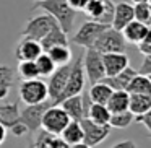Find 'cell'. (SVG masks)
I'll return each instance as SVG.
<instances>
[{
	"label": "cell",
	"mask_w": 151,
	"mask_h": 148,
	"mask_svg": "<svg viewBox=\"0 0 151 148\" xmlns=\"http://www.w3.org/2000/svg\"><path fill=\"white\" fill-rule=\"evenodd\" d=\"M83 70H85V77H88L91 85L101 82L106 77L104 65H102V54L98 52L94 47H88L83 52Z\"/></svg>",
	"instance_id": "obj_6"
},
{
	"label": "cell",
	"mask_w": 151,
	"mask_h": 148,
	"mask_svg": "<svg viewBox=\"0 0 151 148\" xmlns=\"http://www.w3.org/2000/svg\"><path fill=\"white\" fill-rule=\"evenodd\" d=\"M111 148H138V145L133 140H122V142H117L115 145H112Z\"/></svg>",
	"instance_id": "obj_41"
},
{
	"label": "cell",
	"mask_w": 151,
	"mask_h": 148,
	"mask_svg": "<svg viewBox=\"0 0 151 148\" xmlns=\"http://www.w3.org/2000/svg\"><path fill=\"white\" fill-rule=\"evenodd\" d=\"M34 64H36V69H37L39 77H49L50 73L55 70V67H57L55 64L52 62V59H50L46 52L41 54V56L34 60Z\"/></svg>",
	"instance_id": "obj_30"
},
{
	"label": "cell",
	"mask_w": 151,
	"mask_h": 148,
	"mask_svg": "<svg viewBox=\"0 0 151 148\" xmlns=\"http://www.w3.org/2000/svg\"><path fill=\"white\" fill-rule=\"evenodd\" d=\"M8 130H10L12 135H15V137H23V135L29 134V132H28V127L21 121H17L13 125H10V127H8Z\"/></svg>",
	"instance_id": "obj_36"
},
{
	"label": "cell",
	"mask_w": 151,
	"mask_h": 148,
	"mask_svg": "<svg viewBox=\"0 0 151 148\" xmlns=\"http://www.w3.org/2000/svg\"><path fill=\"white\" fill-rule=\"evenodd\" d=\"M133 4H138V2H150V0H132Z\"/></svg>",
	"instance_id": "obj_44"
},
{
	"label": "cell",
	"mask_w": 151,
	"mask_h": 148,
	"mask_svg": "<svg viewBox=\"0 0 151 148\" xmlns=\"http://www.w3.org/2000/svg\"><path fill=\"white\" fill-rule=\"evenodd\" d=\"M128 111L133 116L151 111V95H130L128 93Z\"/></svg>",
	"instance_id": "obj_21"
},
{
	"label": "cell",
	"mask_w": 151,
	"mask_h": 148,
	"mask_svg": "<svg viewBox=\"0 0 151 148\" xmlns=\"http://www.w3.org/2000/svg\"><path fill=\"white\" fill-rule=\"evenodd\" d=\"M138 75H145V77H150L151 75V56H145L143 64L140 65V69L137 70Z\"/></svg>",
	"instance_id": "obj_38"
},
{
	"label": "cell",
	"mask_w": 151,
	"mask_h": 148,
	"mask_svg": "<svg viewBox=\"0 0 151 148\" xmlns=\"http://www.w3.org/2000/svg\"><path fill=\"white\" fill-rule=\"evenodd\" d=\"M114 7H115V4L112 2V0H104V13H102V18H101L99 23L109 25V26H111L112 15H114Z\"/></svg>",
	"instance_id": "obj_33"
},
{
	"label": "cell",
	"mask_w": 151,
	"mask_h": 148,
	"mask_svg": "<svg viewBox=\"0 0 151 148\" xmlns=\"http://www.w3.org/2000/svg\"><path fill=\"white\" fill-rule=\"evenodd\" d=\"M68 148H91V147H88V145H85L81 142V143H76V145H70Z\"/></svg>",
	"instance_id": "obj_43"
},
{
	"label": "cell",
	"mask_w": 151,
	"mask_h": 148,
	"mask_svg": "<svg viewBox=\"0 0 151 148\" xmlns=\"http://www.w3.org/2000/svg\"><path fill=\"white\" fill-rule=\"evenodd\" d=\"M59 106L67 112V116L70 117V121H81L83 117H86L85 101H83V96L81 95L70 96V98L60 101Z\"/></svg>",
	"instance_id": "obj_15"
},
{
	"label": "cell",
	"mask_w": 151,
	"mask_h": 148,
	"mask_svg": "<svg viewBox=\"0 0 151 148\" xmlns=\"http://www.w3.org/2000/svg\"><path fill=\"white\" fill-rule=\"evenodd\" d=\"M13 80H15V70L12 69V67L0 65V82L13 85Z\"/></svg>",
	"instance_id": "obj_34"
},
{
	"label": "cell",
	"mask_w": 151,
	"mask_h": 148,
	"mask_svg": "<svg viewBox=\"0 0 151 148\" xmlns=\"http://www.w3.org/2000/svg\"><path fill=\"white\" fill-rule=\"evenodd\" d=\"M150 31H151L150 25H145V23H140V21H137V20H132L120 33H122V36H124L125 43L138 44Z\"/></svg>",
	"instance_id": "obj_16"
},
{
	"label": "cell",
	"mask_w": 151,
	"mask_h": 148,
	"mask_svg": "<svg viewBox=\"0 0 151 148\" xmlns=\"http://www.w3.org/2000/svg\"><path fill=\"white\" fill-rule=\"evenodd\" d=\"M67 4H68V7L73 8L75 12H83L85 5L88 4V0H67Z\"/></svg>",
	"instance_id": "obj_40"
},
{
	"label": "cell",
	"mask_w": 151,
	"mask_h": 148,
	"mask_svg": "<svg viewBox=\"0 0 151 148\" xmlns=\"http://www.w3.org/2000/svg\"><path fill=\"white\" fill-rule=\"evenodd\" d=\"M17 72H18V75H20L23 80L39 78V73H37V69H36L34 60H21V62L18 64Z\"/></svg>",
	"instance_id": "obj_31"
},
{
	"label": "cell",
	"mask_w": 151,
	"mask_h": 148,
	"mask_svg": "<svg viewBox=\"0 0 151 148\" xmlns=\"http://www.w3.org/2000/svg\"><path fill=\"white\" fill-rule=\"evenodd\" d=\"M132 20H133V5L128 4V2H119V4H115L111 28H114L117 31H122Z\"/></svg>",
	"instance_id": "obj_13"
},
{
	"label": "cell",
	"mask_w": 151,
	"mask_h": 148,
	"mask_svg": "<svg viewBox=\"0 0 151 148\" xmlns=\"http://www.w3.org/2000/svg\"><path fill=\"white\" fill-rule=\"evenodd\" d=\"M133 121H135V116L130 111L115 112V114H111L109 125H111V129H127L133 124Z\"/></svg>",
	"instance_id": "obj_27"
},
{
	"label": "cell",
	"mask_w": 151,
	"mask_h": 148,
	"mask_svg": "<svg viewBox=\"0 0 151 148\" xmlns=\"http://www.w3.org/2000/svg\"><path fill=\"white\" fill-rule=\"evenodd\" d=\"M135 75H137V70L132 69V67L128 65V67H125L122 72H119L117 75H114V77H104L101 82L106 83V85H107L112 91H115V90H125V91H127L128 83L132 82V78H133Z\"/></svg>",
	"instance_id": "obj_17"
},
{
	"label": "cell",
	"mask_w": 151,
	"mask_h": 148,
	"mask_svg": "<svg viewBox=\"0 0 151 148\" xmlns=\"http://www.w3.org/2000/svg\"><path fill=\"white\" fill-rule=\"evenodd\" d=\"M70 67H72V62L65 64V65H60V67H55V70L49 75L47 95H49V99L52 103L62 95L63 88H65L67 78H68V73H70Z\"/></svg>",
	"instance_id": "obj_11"
},
{
	"label": "cell",
	"mask_w": 151,
	"mask_h": 148,
	"mask_svg": "<svg viewBox=\"0 0 151 148\" xmlns=\"http://www.w3.org/2000/svg\"><path fill=\"white\" fill-rule=\"evenodd\" d=\"M128 56L125 52H111V54H102V65H104L106 77H114L119 72L128 67Z\"/></svg>",
	"instance_id": "obj_12"
},
{
	"label": "cell",
	"mask_w": 151,
	"mask_h": 148,
	"mask_svg": "<svg viewBox=\"0 0 151 148\" xmlns=\"http://www.w3.org/2000/svg\"><path fill=\"white\" fill-rule=\"evenodd\" d=\"M46 54L52 59V62L57 67L72 62V49L68 46H54L49 51H46Z\"/></svg>",
	"instance_id": "obj_26"
},
{
	"label": "cell",
	"mask_w": 151,
	"mask_h": 148,
	"mask_svg": "<svg viewBox=\"0 0 151 148\" xmlns=\"http://www.w3.org/2000/svg\"><path fill=\"white\" fill-rule=\"evenodd\" d=\"M83 12L86 13L88 20L99 23L102 18V13H104V0H88V4L85 5Z\"/></svg>",
	"instance_id": "obj_28"
},
{
	"label": "cell",
	"mask_w": 151,
	"mask_h": 148,
	"mask_svg": "<svg viewBox=\"0 0 151 148\" xmlns=\"http://www.w3.org/2000/svg\"><path fill=\"white\" fill-rule=\"evenodd\" d=\"M39 44H41L42 52L49 51L50 47H54V46H68V34L63 33L59 25H55V26L39 41Z\"/></svg>",
	"instance_id": "obj_18"
},
{
	"label": "cell",
	"mask_w": 151,
	"mask_h": 148,
	"mask_svg": "<svg viewBox=\"0 0 151 148\" xmlns=\"http://www.w3.org/2000/svg\"><path fill=\"white\" fill-rule=\"evenodd\" d=\"M83 88H85V70H83V54H80L75 60H72L70 73H68V78H67V83H65V88H63L62 95L52 104L57 106L60 101L70 98V96L81 95Z\"/></svg>",
	"instance_id": "obj_2"
},
{
	"label": "cell",
	"mask_w": 151,
	"mask_h": 148,
	"mask_svg": "<svg viewBox=\"0 0 151 148\" xmlns=\"http://www.w3.org/2000/svg\"><path fill=\"white\" fill-rule=\"evenodd\" d=\"M80 125H81L83 130V143L88 145V147H96V145L102 143L106 138L111 134V125H99L94 124L93 121H89L88 117H83L80 121Z\"/></svg>",
	"instance_id": "obj_10"
},
{
	"label": "cell",
	"mask_w": 151,
	"mask_h": 148,
	"mask_svg": "<svg viewBox=\"0 0 151 148\" xmlns=\"http://www.w3.org/2000/svg\"><path fill=\"white\" fill-rule=\"evenodd\" d=\"M109 25H102V23H98V21H93V20H86L81 26L78 28L75 34L72 38V43L76 44V46H81L85 49L88 47H93L94 41L99 38V34L107 28Z\"/></svg>",
	"instance_id": "obj_8"
},
{
	"label": "cell",
	"mask_w": 151,
	"mask_h": 148,
	"mask_svg": "<svg viewBox=\"0 0 151 148\" xmlns=\"http://www.w3.org/2000/svg\"><path fill=\"white\" fill-rule=\"evenodd\" d=\"M5 138H7V129L4 124H0V145L5 142Z\"/></svg>",
	"instance_id": "obj_42"
},
{
	"label": "cell",
	"mask_w": 151,
	"mask_h": 148,
	"mask_svg": "<svg viewBox=\"0 0 151 148\" xmlns=\"http://www.w3.org/2000/svg\"><path fill=\"white\" fill-rule=\"evenodd\" d=\"M50 106H52V101H50V99H46V101H42V103L29 104L24 109H21L20 111V121L28 127V132L36 134V132L39 130L44 112H46L47 108H50Z\"/></svg>",
	"instance_id": "obj_9"
},
{
	"label": "cell",
	"mask_w": 151,
	"mask_h": 148,
	"mask_svg": "<svg viewBox=\"0 0 151 148\" xmlns=\"http://www.w3.org/2000/svg\"><path fill=\"white\" fill-rule=\"evenodd\" d=\"M52 138V135L47 134L46 130L39 129L36 132V137L29 142V147L28 148H49V140Z\"/></svg>",
	"instance_id": "obj_32"
},
{
	"label": "cell",
	"mask_w": 151,
	"mask_h": 148,
	"mask_svg": "<svg viewBox=\"0 0 151 148\" xmlns=\"http://www.w3.org/2000/svg\"><path fill=\"white\" fill-rule=\"evenodd\" d=\"M111 93H112V90L109 88L106 83L98 82V83H94V85H91V88H89V91H88V99H89V103L106 106L107 99L111 98Z\"/></svg>",
	"instance_id": "obj_23"
},
{
	"label": "cell",
	"mask_w": 151,
	"mask_h": 148,
	"mask_svg": "<svg viewBox=\"0 0 151 148\" xmlns=\"http://www.w3.org/2000/svg\"><path fill=\"white\" fill-rule=\"evenodd\" d=\"M106 108L109 109L111 114L128 111V93L125 90H115V91H112L111 98L106 103Z\"/></svg>",
	"instance_id": "obj_20"
},
{
	"label": "cell",
	"mask_w": 151,
	"mask_h": 148,
	"mask_svg": "<svg viewBox=\"0 0 151 148\" xmlns=\"http://www.w3.org/2000/svg\"><path fill=\"white\" fill-rule=\"evenodd\" d=\"M68 122H70V117L67 116V112L59 104L57 106L52 104L44 112L42 121H41V129L50 135H60V132L65 129V125Z\"/></svg>",
	"instance_id": "obj_7"
},
{
	"label": "cell",
	"mask_w": 151,
	"mask_h": 148,
	"mask_svg": "<svg viewBox=\"0 0 151 148\" xmlns=\"http://www.w3.org/2000/svg\"><path fill=\"white\" fill-rule=\"evenodd\" d=\"M133 20L140 23L150 25L151 21V5L150 2H138L133 4Z\"/></svg>",
	"instance_id": "obj_29"
},
{
	"label": "cell",
	"mask_w": 151,
	"mask_h": 148,
	"mask_svg": "<svg viewBox=\"0 0 151 148\" xmlns=\"http://www.w3.org/2000/svg\"><path fill=\"white\" fill-rule=\"evenodd\" d=\"M2 85H8V86H12V85H10V83H5V82H0V86H2Z\"/></svg>",
	"instance_id": "obj_45"
},
{
	"label": "cell",
	"mask_w": 151,
	"mask_h": 148,
	"mask_svg": "<svg viewBox=\"0 0 151 148\" xmlns=\"http://www.w3.org/2000/svg\"><path fill=\"white\" fill-rule=\"evenodd\" d=\"M138 46V52L143 56H151V31L137 44Z\"/></svg>",
	"instance_id": "obj_35"
},
{
	"label": "cell",
	"mask_w": 151,
	"mask_h": 148,
	"mask_svg": "<svg viewBox=\"0 0 151 148\" xmlns=\"http://www.w3.org/2000/svg\"><path fill=\"white\" fill-rule=\"evenodd\" d=\"M125 43L124 36H122L120 31L114 30V28L107 26L101 34L99 38L94 41L93 47H94L98 52L101 54H111V52H125Z\"/></svg>",
	"instance_id": "obj_4"
},
{
	"label": "cell",
	"mask_w": 151,
	"mask_h": 148,
	"mask_svg": "<svg viewBox=\"0 0 151 148\" xmlns=\"http://www.w3.org/2000/svg\"><path fill=\"white\" fill-rule=\"evenodd\" d=\"M18 95H20V101L24 103L26 106L29 104H37V103H42L46 99H49L47 95V83L42 82L39 78L34 80H23L18 90Z\"/></svg>",
	"instance_id": "obj_3"
},
{
	"label": "cell",
	"mask_w": 151,
	"mask_h": 148,
	"mask_svg": "<svg viewBox=\"0 0 151 148\" xmlns=\"http://www.w3.org/2000/svg\"><path fill=\"white\" fill-rule=\"evenodd\" d=\"M36 8H39L44 13L50 15L63 33H67V34L72 33L73 23H75V18H76V12L68 7L67 0H44V2H36Z\"/></svg>",
	"instance_id": "obj_1"
},
{
	"label": "cell",
	"mask_w": 151,
	"mask_h": 148,
	"mask_svg": "<svg viewBox=\"0 0 151 148\" xmlns=\"http://www.w3.org/2000/svg\"><path fill=\"white\" fill-rule=\"evenodd\" d=\"M34 2H44V0H34Z\"/></svg>",
	"instance_id": "obj_46"
},
{
	"label": "cell",
	"mask_w": 151,
	"mask_h": 148,
	"mask_svg": "<svg viewBox=\"0 0 151 148\" xmlns=\"http://www.w3.org/2000/svg\"><path fill=\"white\" fill-rule=\"evenodd\" d=\"M41 54H42L41 44L37 41L26 39V38H21V41L17 44V49H15V57L18 59V62H21V60H36Z\"/></svg>",
	"instance_id": "obj_14"
},
{
	"label": "cell",
	"mask_w": 151,
	"mask_h": 148,
	"mask_svg": "<svg viewBox=\"0 0 151 148\" xmlns=\"http://www.w3.org/2000/svg\"><path fill=\"white\" fill-rule=\"evenodd\" d=\"M67 145H76L83 142V130L81 125H80V121H70L68 124L65 125L62 132L59 135Z\"/></svg>",
	"instance_id": "obj_22"
},
{
	"label": "cell",
	"mask_w": 151,
	"mask_h": 148,
	"mask_svg": "<svg viewBox=\"0 0 151 148\" xmlns=\"http://www.w3.org/2000/svg\"><path fill=\"white\" fill-rule=\"evenodd\" d=\"M55 20H54L50 15L47 13H41L36 17L29 18L26 23V26L21 31V38H26V39H33L39 43L54 26H55Z\"/></svg>",
	"instance_id": "obj_5"
},
{
	"label": "cell",
	"mask_w": 151,
	"mask_h": 148,
	"mask_svg": "<svg viewBox=\"0 0 151 148\" xmlns=\"http://www.w3.org/2000/svg\"><path fill=\"white\" fill-rule=\"evenodd\" d=\"M127 93L130 95H151V80L145 75H135L127 86Z\"/></svg>",
	"instance_id": "obj_25"
},
{
	"label": "cell",
	"mask_w": 151,
	"mask_h": 148,
	"mask_svg": "<svg viewBox=\"0 0 151 148\" xmlns=\"http://www.w3.org/2000/svg\"><path fill=\"white\" fill-rule=\"evenodd\" d=\"M20 99L13 103H0V124H4L5 129L13 125L20 121Z\"/></svg>",
	"instance_id": "obj_19"
},
{
	"label": "cell",
	"mask_w": 151,
	"mask_h": 148,
	"mask_svg": "<svg viewBox=\"0 0 151 148\" xmlns=\"http://www.w3.org/2000/svg\"><path fill=\"white\" fill-rule=\"evenodd\" d=\"M70 145H67L59 135H52V138L49 140V148H68Z\"/></svg>",
	"instance_id": "obj_39"
},
{
	"label": "cell",
	"mask_w": 151,
	"mask_h": 148,
	"mask_svg": "<svg viewBox=\"0 0 151 148\" xmlns=\"http://www.w3.org/2000/svg\"><path fill=\"white\" fill-rule=\"evenodd\" d=\"M86 117L89 121H93L94 124L99 125H109V119H111V112L106 108L104 104H94L91 103L88 108V112H86Z\"/></svg>",
	"instance_id": "obj_24"
},
{
	"label": "cell",
	"mask_w": 151,
	"mask_h": 148,
	"mask_svg": "<svg viewBox=\"0 0 151 148\" xmlns=\"http://www.w3.org/2000/svg\"><path fill=\"white\" fill-rule=\"evenodd\" d=\"M133 122L141 124L148 132H151V111L143 112V114H140V116H135V121H133Z\"/></svg>",
	"instance_id": "obj_37"
}]
</instances>
